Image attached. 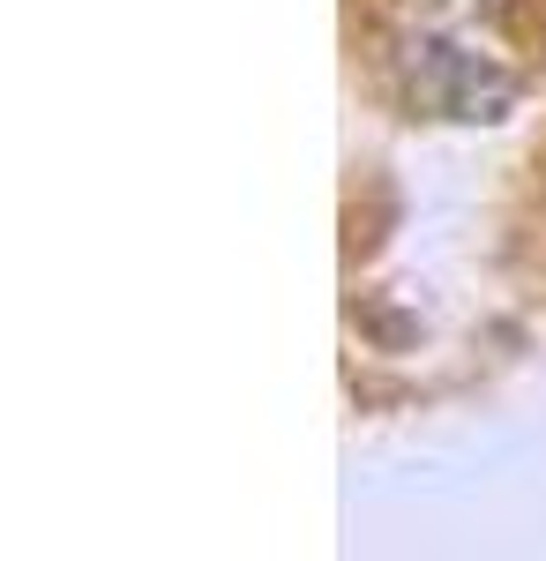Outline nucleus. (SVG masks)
Returning <instances> with one entry per match:
<instances>
[{"mask_svg": "<svg viewBox=\"0 0 546 561\" xmlns=\"http://www.w3.org/2000/svg\"><path fill=\"white\" fill-rule=\"evenodd\" d=\"M397 68H405L412 105L434 113V121H502L516 105V76H502L494 60H479L450 38H412Z\"/></svg>", "mask_w": 546, "mask_h": 561, "instance_id": "1", "label": "nucleus"}, {"mask_svg": "<svg viewBox=\"0 0 546 561\" xmlns=\"http://www.w3.org/2000/svg\"><path fill=\"white\" fill-rule=\"evenodd\" d=\"M487 8H494V0H487Z\"/></svg>", "mask_w": 546, "mask_h": 561, "instance_id": "2", "label": "nucleus"}]
</instances>
